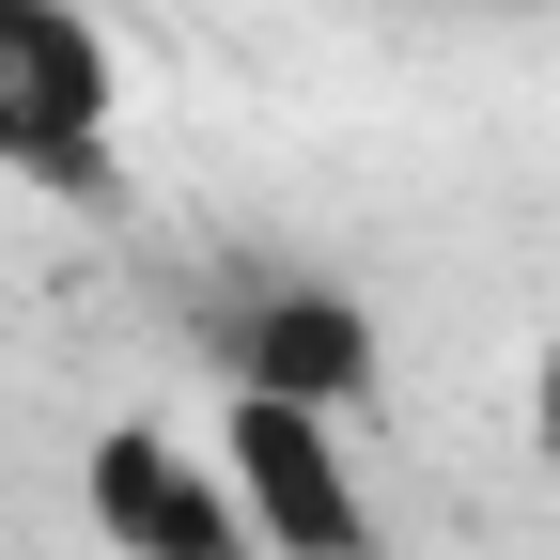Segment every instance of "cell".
Wrapping results in <instances>:
<instances>
[{
	"label": "cell",
	"instance_id": "1",
	"mask_svg": "<svg viewBox=\"0 0 560 560\" xmlns=\"http://www.w3.org/2000/svg\"><path fill=\"white\" fill-rule=\"evenodd\" d=\"M0 187L109 202L125 187V62L94 0H0Z\"/></svg>",
	"mask_w": 560,
	"mask_h": 560
},
{
	"label": "cell",
	"instance_id": "2",
	"mask_svg": "<svg viewBox=\"0 0 560 560\" xmlns=\"http://www.w3.org/2000/svg\"><path fill=\"white\" fill-rule=\"evenodd\" d=\"M202 359H219V389H280V405H327V420H359L389 405V327L359 280H327V265H249L219 312H202Z\"/></svg>",
	"mask_w": 560,
	"mask_h": 560
},
{
	"label": "cell",
	"instance_id": "3",
	"mask_svg": "<svg viewBox=\"0 0 560 560\" xmlns=\"http://www.w3.org/2000/svg\"><path fill=\"white\" fill-rule=\"evenodd\" d=\"M219 482L249 514V560H389L374 545V482L342 452L327 405H280V389H219Z\"/></svg>",
	"mask_w": 560,
	"mask_h": 560
},
{
	"label": "cell",
	"instance_id": "4",
	"mask_svg": "<svg viewBox=\"0 0 560 560\" xmlns=\"http://www.w3.org/2000/svg\"><path fill=\"white\" fill-rule=\"evenodd\" d=\"M79 514L109 560H249V514L202 436H172V420H94L79 452Z\"/></svg>",
	"mask_w": 560,
	"mask_h": 560
},
{
	"label": "cell",
	"instance_id": "5",
	"mask_svg": "<svg viewBox=\"0 0 560 560\" xmlns=\"http://www.w3.org/2000/svg\"><path fill=\"white\" fill-rule=\"evenodd\" d=\"M514 405H529V452H545V482H560V342H529V374H514Z\"/></svg>",
	"mask_w": 560,
	"mask_h": 560
}]
</instances>
